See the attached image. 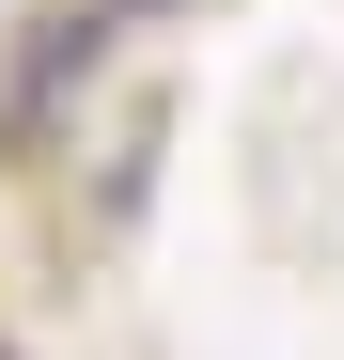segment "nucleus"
I'll use <instances>...</instances> for the list:
<instances>
[{
	"mask_svg": "<svg viewBox=\"0 0 344 360\" xmlns=\"http://www.w3.org/2000/svg\"><path fill=\"white\" fill-rule=\"evenodd\" d=\"M110 47H126V16H110V0H47V16L16 32V79H0V141H47V126L94 94Z\"/></svg>",
	"mask_w": 344,
	"mask_h": 360,
	"instance_id": "obj_1",
	"label": "nucleus"
},
{
	"mask_svg": "<svg viewBox=\"0 0 344 360\" xmlns=\"http://www.w3.org/2000/svg\"><path fill=\"white\" fill-rule=\"evenodd\" d=\"M110 16H157V0H110Z\"/></svg>",
	"mask_w": 344,
	"mask_h": 360,
	"instance_id": "obj_2",
	"label": "nucleus"
}]
</instances>
